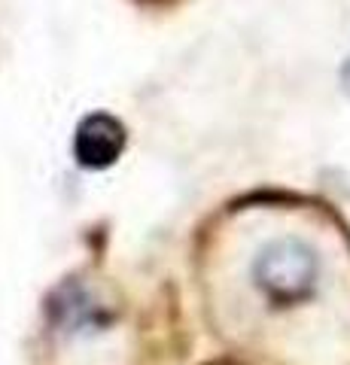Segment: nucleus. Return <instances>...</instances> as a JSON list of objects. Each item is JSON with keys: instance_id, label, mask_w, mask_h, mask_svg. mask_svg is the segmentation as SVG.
<instances>
[{"instance_id": "obj_1", "label": "nucleus", "mask_w": 350, "mask_h": 365, "mask_svg": "<svg viewBox=\"0 0 350 365\" xmlns=\"http://www.w3.org/2000/svg\"><path fill=\"white\" fill-rule=\"evenodd\" d=\"M256 287L274 304H299L317 287V256L296 237L268 244L253 265Z\"/></svg>"}, {"instance_id": "obj_2", "label": "nucleus", "mask_w": 350, "mask_h": 365, "mask_svg": "<svg viewBox=\"0 0 350 365\" xmlns=\"http://www.w3.org/2000/svg\"><path fill=\"white\" fill-rule=\"evenodd\" d=\"M128 131L116 116L98 110L76 125L73 134V158L76 165L86 170H107L110 165L119 162V155L125 153Z\"/></svg>"}, {"instance_id": "obj_3", "label": "nucleus", "mask_w": 350, "mask_h": 365, "mask_svg": "<svg viewBox=\"0 0 350 365\" xmlns=\"http://www.w3.org/2000/svg\"><path fill=\"white\" fill-rule=\"evenodd\" d=\"M341 86H344V91L350 95V61L341 67Z\"/></svg>"}]
</instances>
